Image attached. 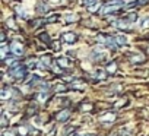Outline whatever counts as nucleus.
Returning a JSON list of instances; mask_svg holds the SVG:
<instances>
[{"instance_id":"7ed1b4c3","label":"nucleus","mask_w":149,"mask_h":136,"mask_svg":"<svg viewBox=\"0 0 149 136\" xmlns=\"http://www.w3.org/2000/svg\"><path fill=\"white\" fill-rule=\"evenodd\" d=\"M9 51H10V54H13V56H22L24 53H25V45L21 43V41H12L10 43V45H9Z\"/></svg>"},{"instance_id":"9d476101","label":"nucleus","mask_w":149,"mask_h":136,"mask_svg":"<svg viewBox=\"0 0 149 136\" xmlns=\"http://www.w3.org/2000/svg\"><path fill=\"white\" fill-rule=\"evenodd\" d=\"M107 70H97V73H95V78H98V79H105L107 78V73H105Z\"/></svg>"},{"instance_id":"ddd939ff","label":"nucleus","mask_w":149,"mask_h":136,"mask_svg":"<svg viewBox=\"0 0 149 136\" xmlns=\"http://www.w3.org/2000/svg\"><path fill=\"white\" fill-rule=\"evenodd\" d=\"M76 136H92L91 133H82V135H76Z\"/></svg>"},{"instance_id":"1a4fd4ad","label":"nucleus","mask_w":149,"mask_h":136,"mask_svg":"<svg viewBox=\"0 0 149 136\" xmlns=\"http://www.w3.org/2000/svg\"><path fill=\"white\" fill-rule=\"evenodd\" d=\"M40 40H41V41H44V43H47V44H50V43H51V40H50V35H48L47 32H42V34L40 35Z\"/></svg>"},{"instance_id":"39448f33","label":"nucleus","mask_w":149,"mask_h":136,"mask_svg":"<svg viewBox=\"0 0 149 136\" xmlns=\"http://www.w3.org/2000/svg\"><path fill=\"white\" fill-rule=\"evenodd\" d=\"M69 119H70V110L64 108V110H61L60 113H57V120H58V121L64 123V121H67Z\"/></svg>"},{"instance_id":"0eeeda50","label":"nucleus","mask_w":149,"mask_h":136,"mask_svg":"<svg viewBox=\"0 0 149 136\" xmlns=\"http://www.w3.org/2000/svg\"><path fill=\"white\" fill-rule=\"evenodd\" d=\"M113 37H114V41H116L117 45H124V44H127V37H126V35H123V34H116V35H113Z\"/></svg>"},{"instance_id":"423d86ee","label":"nucleus","mask_w":149,"mask_h":136,"mask_svg":"<svg viewBox=\"0 0 149 136\" xmlns=\"http://www.w3.org/2000/svg\"><path fill=\"white\" fill-rule=\"evenodd\" d=\"M63 41H66V43H69V44H73V43L78 41V37L74 35L73 32H66V34L63 35Z\"/></svg>"},{"instance_id":"4468645a","label":"nucleus","mask_w":149,"mask_h":136,"mask_svg":"<svg viewBox=\"0 0 149 136\" xmlns=\"http://www.w3.org/2000/svg\"><path fill=\"white\" fill-rule=\"evenodd\" d=\"M149 2V0H142V3H148Z\"/></svg>"},{"instance_id":"f8f14e48","label":"nucleus","mask_w":149,"mask_h":136,"mask_svg":"<svg viewBox=\"0 0 149 136\" xmlns=\"http://www.w3.org/2000/svg\"><path fill=\"white\" fill-rule=\"evenodd\" d=\"M3 136H15V132H10V133L5 132V133H3Z\"/></svg>"},{"instance_id":"f257e3e1","label":"nucleus","mask_w":149,"mask_h":136,"mask_svg":"<svg viewBox=\"0 0 149 136\" xmlns=\"http://www.w3.org/2000/svg\"><path fill=\"white\" fill-rule=\"evenodd\" d=\"M9 75L15 79H24L26 76V66L19 61H15L9 69Z\"/></svg>"},{"instance_id":"9b49d317","label":"nucleus","mask_w":149,"mask_h":136,"mask_svg":"<svg viewBox=\"0 0 149 136\" xmlns=\"http://www.w3.org/2000/svg\"><path fill=\"white\" fill-rule=\"evenodd\" d=\"M92 57L95 59V61H98V60H101V59H105V54H104V53H94Z\"/></svg>"},{"instance_id":"f03ea898","label":"nucleus","mask_w":149,"mask_h":136,"mask_svg":"<svg viewBox=\"0 0 149 136\" xmlns=\"http://www.w3.org/2000/svg\"><path fill=\"white\" fill-rule=\"evenodd\" d=\"M124 5V0H110V2H107L102 9H101V15H110V13H114L117 12L121 6Z\"/></svg>"},{"instance_id":"6e6552de","label":"nucleus","mask_w":149,"mask_h":136,"mask_svg":"<svg viewBox=\"0 0 149 136\" xmlns=\"http://www.w3.org/2000/svg\"><path fill=\"white\" fill-rule=\"evenodd\" d=\"M70 61L69 59H57V66H60L61 69H64V67H70Z\"/></svg>"},{"instance_id":"20e7f679","label":"nucleus","mask_w":149,"mask_h":136,"mask_svg":"<svg viewBox=\"0 0 149 136\" xmlns=\"http://www.w3.org/2000/svg\"><path fill=\"white\" fill-rule=\"evenodd\" d=\"M130 24H132V21L127 16L126 18H121V19L113 21V27H116L117 29H129L130 28Z\"/></svg>"}]
</instances>
